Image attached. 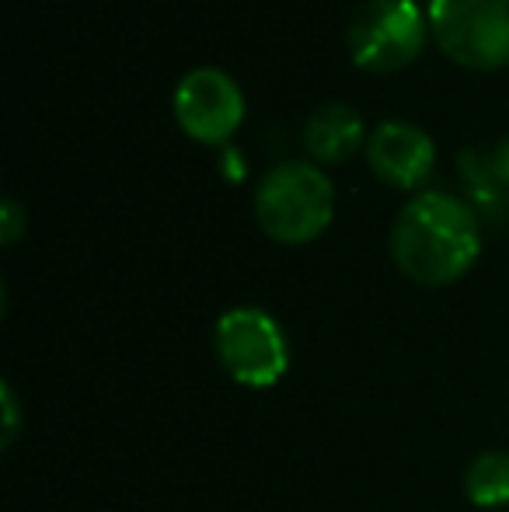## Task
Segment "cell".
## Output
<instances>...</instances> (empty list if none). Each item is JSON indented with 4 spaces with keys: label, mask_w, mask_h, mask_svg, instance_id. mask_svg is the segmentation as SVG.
<instances>
[{
    "label": "cell",
    "mask_w": 509,
    "mask_h": 512,
    "mask_svg": "<svg viewBox=\"0 0 509 512\" xmlns=\"http://www.w3.org/2000/svg\"><path fill=\"white\" fill-rule=\"evenodd\" d=\"M175 122L196 143H227L245 122V91L227 70L196 67L175 84Z\"/></svg>",
    "instance_id": "cell-6"
},
{
    "label": "cell",
    "mask_w": 509,
    "mask_h": 512,
    "mask_svg": "<svg viewBox=\"0 0 509 512\" xmlns=\"http://www.w3.org/2000/svg\"><path fill=\"white\" fill-rule=\"evenodd\" d=\"M335 216L332 178L307 161H286L265 171L255 189V220L272 241L307 244L328 230Z\"/></svg>",
    "instance_id": "cell-2"
},
{
    "label": "cell",
    "mask_w": 509,
    "mask_h": 512,
    "mask_svg": "<svg viewBox=\"0 0 509 512\" xmlns=\"http://www.w3.org/2000/svg\"><path fill=\"white\" fill-rule=\"evenodd\" d=\"M464 495L482 509L509 506V453L489 450L471 460L464 474Z\"/></svg>",
    "instance_id": "cell-10"
},
{
    "label": "cell",
    "mask_w": 509,
    "mask_h": 512,
    "mask_svg": "<svg viewBox=\"0 0 509 512\" xmlns=\"http://www.w3.org/2000/svg\"><path fill=\"white\" fill-rule=\"evenodd\" d=\"M367 140H370L367 122L346 102L318 105L304 122L307 157L318 164H346Z\"/></svg>",
    "instance_id": "cell-8"
},
{
    "label": "cell",
    "mask_w": 509,
    "mask_h": 512,
    "mask_svg": "<svg viewBox=\"0 0 509 512\" xmlns=\"http://www.w3.org/2000/svg\"><path fill=\"white\" fill-rule=\"evenodd\" d=\"M224 370L245 387H272L290 366V342L276 317L258 307H234L213 331Z\"/></svg>",
    "instance_id": "cell-5"
},
{
    "label": "cell",
    "mask_w": 509,
    "mask_h": 512,
    "mask_svg": "<svg viewBox=\"0 0 509 512\" xmlns=\"http://www.w3.org/2000/svg\"><path fill=\"white\" fill-rule=\"evenodd\" d=\"M0 401H4V446H7V443H14V436H18V425H21L18 398H14L11 384L0 387Z\"/></svg>",
    "instance_id": "cell-12"
},
{
    "label": "cell",
    "mask_w": 509,
    "mask_h": 512,
    "mask_svg": "<svg viewBox=\"0 0 509 512\" xmlns=\"http://www.w3.org/2000/svg\"><path fill=\"white\" fill-rule=\"evenodd\" d=\"M489 154H492V161H496L499 175H503L506 182H509V136H506V140H499L496 147L489 150Z\"/></svg>",
    "instance_id": "cell-13"
},
{
    "label": "cell",
    "mask_w": 509,
    "mask_h": 512,
    "mask_svg": "<svg viewBox=\"0 0 509 512\" xmlns=\"http://www.w3.org/2000/svg\"><path fill=\"white\" fill-rule=\"evenodd\" d=\"M429 14L415 0H367L349 21V56L370 74L405 70L426 49Z\"/></svg>",
    "instance_id": "cell-4"
},
{
    "label": "cell",
    "mask_w": 509,
    "mask_h": 512,
    "mask_svg": "<svg viewBox=\"0 0 509 512\" xmlns=\"http://www.w3.org/2000/svg\"><path fill=\"white\" fill-rule=\"evenodd\" d=\"M367 164L384 185L391 189H419L429 182L436 164V147L426 129L415 122H381L367 140Z\"/></svg>",
    "instance_id": "cell-7"
},
{
    "label": "cell",
    "mask_w": 509,
    "mask_h": 512,
    "mask_svg": "<svg viewBox=\"0 0 509 512\" xmlns=\"http://www.w3.org/2000/svg\"><path fill=\"white\" fill-rule=\"evenodd\" d=\"M436 46L468 70L509 63V0H429Z\"/></svg>",
    "instance_id": "cell-3"
},
{
    "label": "cell",
    "mask_w": 509,
    "mask_h": 512,
    "mask_svg": "<svg viewBox=\"0 0 509 512\" xmlns=\"http://www.w3.org/2000/svg\"><path fill=\"white\" fill-rule=\"evenodd\" d=\"M482 227L468 199L450 192L412 196L391 227V258L419 286H450L475 265Z\"/></svg>",
    "instance_id": "cell-1"
},
{
    "label": "cell",
    "mask_w": 509,
    "mask_h": 512,
    "mask_svg": "<svg viewBox=\"0 0 509 512\" xmlns=\"http://www.w3.org/2000/svg\"><path fill=\"white\" fill-rule=\"evenodd\" d=\"M457 171L468 189V203L475 206L485 220H509V182L499 175L489 150H461L457 154Z\"/></svg>",
    "instance_id": "cell-9"
},
{
    "label": "cell",
    "mask_w": 509,
    "mask_h": 512,
    "mask_svg": "<svg viewBox=\"0 0 509 512\" xmlns=\"http://www.w3.org/2000/svg\"><path fill=\"white\" fill-rule=\"evenodd\" d=\"M25 230H28L25 206H21L18 199H4V203H0V244H7V248H11V244L18 241Z\"/></svg>",
    "instance_id": "cell-11"
}]
</instances>
